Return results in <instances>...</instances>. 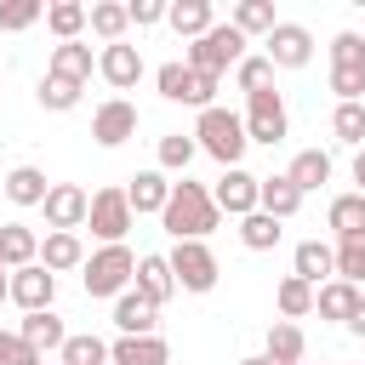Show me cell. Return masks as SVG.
<instances>
[{
	"mask_svg": "<svg viewBox=\"0 0 365 365\" xmlns=\"http://www.w3.org/2000/svg\"><path fill=\"white\" fill-rule=\"evenodd\" d=\"M160 222H165L171 240H205V234L222 222V211H217V200H211L205 182H188V177H182V182H171V200H165Z\"/></svg>",
	"mask_w": 365,
	"mask_h": 365,
	"instance_id": "1",
	"label": "cell"
},
{
	"mask_svg": "<svg viewBox=\"0 0 365 365\" xmlns=\"http://www.w3.org/2000/svg\"><path fill=\"white\" fill-rule=\"evenodd\" d=\"M194 143L222 165V171H234L240 160H245V148H251V137H245V114H234V108H200V120H194Z\"/></svg>",
	"mask_w": 365,
	"mask_h": 365,
	"instance_id": "2",
	"label": "cell"
},
{
	"mask_svg": "<svg viewBox=\"0 0 365 365\" xmlns=\"http://www.w3.org/2000/svg\"><path fill=\"white\" fill-rule=\"evenodd\" d=\"M182 63L188 68H200V74H228V68H240L245 63V34L234 29V23H217V29H205L200 40H188L182 46Z\"/></svg>",
	"mask_w": 365,
	"mask_h": 365,
	"instance_id": "3",
	"label": "cell"
},
{
	"mask_svg": "<svg viewBox=\"0 0 365 365\" xmlns=\"http://www.w3.org/2000/svg\"><path fill=\"white\" fill-rule=\"evenodd\" d=\"M80 279H86V297H125L131 279H137L131 245H103V251H91L86 268H80Z\"/></svg>",
	"mask_w": 365,
	"mask_h": 365,
	"instance_id": "4",
	"label": "cell"
},
{
	"mask_svg": "<svg viewBox=\"0 0 365 365\" xmlns=\"http://www.w3.org/2000/svg\"><path fill=\"white\" fill-rule=\"evenodd\" d=\"M154 86H160V97L165 103H182V108H217V74H200V68H188V63H160L154 68Z\"/></svg>",
	"mask_w": 365,
	"mask_h": 365,
	"instance_id": "5",
	"label": "cell"
},
{
	"mask_svg": "<svg viewBox=\"0 0 365 365\" xmlns=\"http://www.w3.org/2000/svg\"><path fill=\"white\" fill-rule=\"evenodd\" d=\"M285 131H291L285 97H279L274 86H268V91H251V97H245V137L262 143V148H274V143H285Z\"/></svg>",
	"mask_w": 365,
	"mask_h": 365,
	"instance_id": "6",
	"label": "cell"
},
{
	"mask_svg": "<svg viewBox=\"0 0 365 365\" xmlns=\"http://www.w3.org/2000/svg\"><path fill=\"white\" fill-rule=\"evenodd\" d=\"M91 234L103 240V245H125V234H131V222H137V211H131V200H125V188H97L91 194Z\"/></svg>",
	"mask_w": 365,
	"mask_h": 365,
	"instance_id": "7",
	"label": "cell"
},
{
	"mask_svg": "<svg viewBox=\"0 0 365 365\" xmlns=\"http://www.w3.org/2000/svg\"><path fill=\"white\" fill-rule=\"evenodd\" d=\"M171 274H177V291H211L222 268H217L205 240H177L171 245Z\"/></svg>",
	"mask_w": 365,
	"mask_h": 365,
	"instance_id": "8",
	"label": "cell"
},
{
	"mask_svg": "<svg viewBox=\"0 0 365 365\" xmlns=\"http://www.w3.org/2000/svg\"><path fill=\"white\" fill-rule=\"evenodd\" d=\"M211 200H217V211H228V217H251V211H262V177H251L245 165H234V171L217 177Z\"/></svg>",
	"mask_w": 365,
	"mask_h": 365,
	"instance_id": "9",
	"label": "cell"
},
{
	"mask_svg": "<svg viewBox=\"0 0 365 365\" xmlns=\"http://www.w3.org/2000/svg\"><path fill=\"white\" fill-rule=\"evenodd\" d=\"M46 228L51 234H74V228H86V217H91V194L86 188H74V182H51V194H46Z\"/></svg>",
	"mask_w": 365,
	"mask_h": 365,
	"instance_id": "10",
	"label": "cell"
},
{
	"mask_svg": "<svg viewBox=\"0 0 365 365\" xmlns=\"http://www.w3.org/2000/svg\"><path fill=\"white\" fill-rule=\"evenodd\" d=\"M131 137H137V108H131L125 97L97 103V114H91V143H97V148H120V143H131Z\"/></svg>",
	"mask_w": 365,
	"mask_h": 365,
	"instance_id": "11",
	"label": "cell"
},
{
	"mask_svg": "<svg viewBox=\"0 0 365 365\" xmlns=\"http://www.w3.org/2000/svg\"><path fill=\"white\" fill-rule=\"evenodd\" d=\"M51 297H57V274H51V268L29 262V268H17V274H11V302H17L23 314L51 308Z\"/></svg>",
	"mask_w": 365,
	"mask_h": 365,
	"instance_id": "12",
	"label": "cell"
},
{
	"mask_svg": "<svg viewBox=\"0 0 365 365\" xmlns=\"http://www.w3.org/2000/svg\"><path fill=\"white\" fill-rule=\"evenodd\" d=\"M308 57H314V34L302 23H279L268 34V63L274 68H308Z\"/></svg>",
	"mask_w": 365,
	"mask_h": 365,
	"instance_id": "13",
	"label": "cell"
},
{
	"mask_svg": "<svg viewBox=\"0 0 365 365\" xmlns=\"http://www.w3.org/2000/svg\"><path fill=\"white\" fill-rule=\"evenodd\" d=\"M131 291H143L154 308H165V302L177 297V274H171V257H160V251L137 257V279H131Z\"/></svg>",
	"mask_w": 365,
	"mask_h": 365,
	"instance_id": "14",
	"label": "cell"
},
{
	"mask_svg": "<svg viewBox=\"0 0 365 365\" xmlns=\"http://www.w3.org/2000/svg\"><path fill=\"white\" fill-rule=\"evenodd\" d=\"M97 74H103L114 91H131V86L143 80V51L125 46V40H120V46H103V51H97Z\"/></svg>",
	"mask_w": 365,
	"mask_h": 365,
	"instance_id": "15",
	"label": "cell"
},
{
	"mask_svg": "<svg viewBox=\"0 0 365 365\" xmlns=\"http://www.w3.org/2000/svg\"><path fill=\"white\" fill-rule=\"evenodd\" d=\"M114 325H120V336H160L154 331L160 325V308L143 291H125V297H114Z\"/></svg>",
	"mask_w": 365,
	"mask_h": 365,
	"instance_id": "16",
	"label": "cell"
},
{
	"mask_svg": "<svg viewBox=\"0 0 365 365\" xmlns=\"http://www.w3.org/2000/svg\"><path fill=\"white\" fill-rule=\"evenodd\" d=\"M17 336H23V342H29L40 359H46L51 348L63 354V342H68V325H63L51 308H40V314H23V319H17Z\"/></svg>",
	"mask_w": 365,
	"mask_h": 365,
	"instance_id": "17",
	"label": "cell"
},
{
	"mask_svg": "<svg viewBox=\"0 0 365 365\" xmlns=\"http://www.w3.org/2000/svg\"><path fill=\"white\" fill-rule=\"evenodd\" d=\"M125 200H131V211H137V217H160V211H165V200H171L165 171H160V165H154V171H137V177L125 182Z\"/></svg>",
	"mask_w": 365,
	"mask_h": 365,
	"instance_id": "18",
	"label": "cell"
},
{
	"mask_svg": "<svg viewBox=\"0 0 365 365\" xmlns=\"http://www.w3.org/2000/svg\"><path fill=\"white\" fill-rule=\"evenodd\" d=\"M291 274H297V279H308V285L319 291V285H331V279H336V251H331V245H319V240H302V245H297V257H291Z\"/></svg>",
	"mask_w": 365,
	"mask_h": 365,
	"instance_id": "19",
	"label": "cell"
},
{
	"mask_svg": "<svg viewBox=\"0 0 365 365\" xmlns=\"http://www.w3.org/2000/svg\"><path fill=\"white\" fill-rule=\"evenodd\" d=\"M46 74H57V80H74V86H86V80L97 74V57H91V46L68 40V46H51V63H46Z\"/></svg>",
	"mask_w": 365,
	"mask_h": 365,
	"instance_id": "20",
	"label": "cell"
},
{
	"mask_svg": "<svg viewBox=\"0 0 365 365\" xmlns=\"http://www.w3.org/2000/svg\"><path fill=\"white\" fill-rule=\"evenodd\" d=\"M359 302H365V291H359V285H348V279H331V285H319V291H314L319 319H336V325H348Z\"/></svg>",
	"mask_w": 365,
	"mask_h": 365,
	"instance_id": "21",
	"label": "cell"
},
{
	"mask_svg": "<svg viewBox=\"0 0 365 365\" xmlns=\"http://www.w3.org/2000/svg\"><path fill=\"white\" fill-rule=\"evenodd\" d=\"M302 354H308L302 325H297V319H274V325H268V348H262V359H274V365H302Z\"/></svg>",
	"mask_w": 365,
	"mask_h": 365,
	"instance_id": "22",
	"label": "cell"
},
{
	"mask_svg": "<svg viewBox=\"0 0 365 365\" xmlns=\"http://www.w3.org/2000/svg\"><path fill=\"white\" fill-rule=\"evenodd\" d=\"M108 359L114 365H171V348H165V336H120V342H108Z\"/></svg>",
	"mask_w": 365,
	"mask_h": 365,
	"instance_id": "23",
	"label": "cell"
},
{
	"mask_svg": "<svg viewBox=\"0 0 365 365\" xmlns=\"http://www.w3.org/2000/svg\"><path fill=\"white\" fill-rule=\"evenodd\" d=\"M0 257H6L11 274L29 268V262H40V240H34V228H29V222H0Z\"/></svg>",
	"mask_w": 365,
	"mask_h": 365,
	"instance_id": "24",
	"label": "cell"
},
{
	"mask_svg": "<svg viewBox=\"0 0 365 365\" xmlns=\"http://www.w3.org/2000/svg\"><path fill=\"white\" fill-rule=\"evenodd\" d=\"M46 194H51V182H46L40 165H11L6 171V200L11 205H46Z\"/></svg>",
	"mask_w": 365,
	"mask_h": 365,
	"instance_id": "25",
	"label": "cell"
},
{
	"mask_svg": "<svg viewBox=\"0 0 365 365\" xmlns=\"http://www.w3.org/2000/svg\"><path fill=\"white\" fill-rule=\"evenodd\" d=\"M262 211L274 217V222H291L297 211H302V188L279 171V177H262Z\"/></svg>",
	"mask_w": 365,
	"mask_h": 365,
	"instance_id": "26",
	"label": "cell"
},
{
	"mask_svg": "<svg viewBox=\"0 0 365 365\" xmlns=\"http://www.w3.org/2000/svg\"><path fill=\"white\" fill-rule=\"evenodd\" d=\"M40 268H51V274L86 268V245H80V234H46V240H40Z\"/></svg>",
	"mask_w": 365,
	"mask_h": 365,
	"instance_id": "27",
	"label": "cell"
},
{
	"mask_svg": "<svg viewBox=\"0 0 365 365\" xmlns=\"http://www.w3.org/2000/svg\"><path fill=\"white\" fill-rule=\"evenodd\" d=\"M86 29H91L103 46H120V40H125V29H131V11H125L120 0H97V6H91V17H86Z\"/></svg>",
	"mask_w": 365,
	"mask_h": 365,
	"instance_id": "28",
	"label": "cell"
},
{
	"mask_svg": "<svg viewBox=\"0 0 365 365\" xmlns=\"http://www.w3.org/2000/svg\"><path fill=\"white\" fill-rule=\"evenodd\" d=\"M165 23H171L182 40H200L205 29H217V17H211V0H171Z\"/></svg>",
	"mask_w": 365,
	"mask_h": 365,
	"instance_id": "29",
	"label": "cell"
},
{
	"mask_svg": "<svg viewBox=\"0 0 365 365\" xmlns=\"http://www.w3.org/2000/svg\"><path fill=\"white\" fill-rule=\"evenodd\" d=\"M325 222L336 228V240H359V234H365V194H359V188H354V194H336L331 211H325Z\"/></svg>",
	"mask_w": 365,
	"mask_h": 365,
	"instance_id": "30",
	"label": "cell"
},
{
	"mask_svg": "<svg viewBox=\"0 0 365 365\" xmlns=\"http://www.w3.org/2000/svg\"><path fill=\"white\" fill-rule=\"evenodd\" d=\"M86 17H91V6H80V0H51V6H46V29L57 34V46H68V40H80V29H86Z\"/></svg>",
	"mask_w": 365,
	"mask_h": 365,
	"instance_id": "31",
	"label": "cell"
},
{
	"mask_svg": "<svg viewBox=\"0 0 365 365\" xmlns=\"http://www.w3.org/2000/svg\"><path fill=\"white\" fill-rule=\"evenodd\" d=\"M285 177H291L302 194H314L319 182H331V154H325V148H302V154L291 160V171H285Z\"/></svg>",
	"mask_w": 365,
	"mask_h": 365,
	"instance_id": "32",
	"label": "cell"
},
{
	"mask_svg": "<svg viewBox=\"0 0 365 365\" xmlns=\"http://www.w3.org/2000/svg\"><path fill=\"white\" fill-rule=\"evenodd\" d=\"M228 23H234V29L245 34V40H251V34H262V40H268V34L279 29V17H274V6H268V0H240Z\"/></svg>",
	"mask_w": 365,
	"mask_h": 365,
	"instance_id": "33",
	"label": "cell"
},
{
	"mask_svg": "<svg viewBox=\"0 0 365 365\" xmlns=\"http://www.w3.org/2000/svg\"><path fill=\"white\" fill-rule=\"evenodd\" d=\"M57 365H114L108 359V342L103 336H91V331H68V342H63V354H57Z\"/></svg>",
	"mask_w": 365,
	"mask_h": 365,
	"instance_id": "34",
	"label": "cell"
},
{
	"mask_svg": "<svg viewBox=\"0 0 365 365\" xmlns=\"http://www.w3.org/2000/svg\"><path fill=\"white\" fill-rule=\"evenodd\" d=\"M274 302H279V319H302V314H314V285L297 279V274H285L279 291H274Z\"/></svg>",
	"mask_w": 365,
	"mask_h": 365,
	"instance_id": "35",
	"label": "cell"
},
{
	"mask_svg": "<svg viewBox=\"0 0 365 365\" xmlns=\"http://www.w3.org/2000/svg\"><path fill=\"white\" fill-rule=\"evenodd\" d=\"M331 137L348 148H365V103H336L331 114Z\"/></svg>",
	"mask_w": 365,
	"mask_h": 365,
	"instance_id": "36",
	"label": "cell"
},
{
	"mask_svg": "<svg viewBox=\"0 0 365 365\" xmlns=\"http://www.w3.org/2000/svg\"><path fill=\"white\" fill-rule=\"evenodd\" d=\"M234 86L251 97V91H268L274 86V63H268V51H245V63L234 68Z\"/></svg>",
	"mask_w": 365,
	"mask_h": 365,
	"instance_id": "37",
	"label": "cell"
},
{
	"mask_svg": "<svg viewBox=\"0 0 365 365\" xmlns=\"http://www.w3.org/2000/svg\"><path fill=\"white\" fill-rule=\"evenodd\" d=\"M194 154H200L194 131H188V137L171 131V137H160V154H154V160H160V171H182V177H188V160H194Z\"/></svg>",
	"mask_w": 365,
	"mask_h": 365,
	"instance_id": "38",
	"label": "cell"
},
{
	"mask_svg": "<svg viewBox=\"0 0 365 365\" xmlns=\"http://www.w3.org/2000/svg\"><path fill=\"white\" fill-rule=\"evenodd\" d=\"M240 240H245V251H274L279 245V222L268 211H251V217H240Z\"/></svg>",
	"mask_w": 365,
	"mask_h": 365,
	"instance_id": "39",
	"label": "cell"
},
{
	"mask_svg": "<svg viewBox=\"0 0 365 365\" xmlns=\"http://www.w3.org/2000/svg\"><path fill=\"white\" fill-rule=\"evenodd\" d=\"M80 91H86V86H74V80H57V74H46L34 97H40V108H51V114H68V108L80 103Z\"/></svg>",
	"mask_w": 365,
	"mask_h": 365,
	"instance_id": "40",
	"label": "cell"
},
{
	"mask_svg": "<svg viewBox=\"0 0 365 365\" xmlns=\"http://www.w3.org/2000/svg\"><path fill=\"white\" fill-rule=\"evenodd\" d=\"M336 279L365 285V234L359 240H336Z\"/></svg>",
	"mask_w": 365,
	"mask_h": 365,
	"instance_id": "41",
	"label": "cell"
},
{
	"mask_svg": "<svg viewBox=\"0 0 365 365\" xmlns=\"http://www.w3.org/2000/svg\"><path fill=\"white\" fill-rule=\"evenodd\" d=\"M40 17H46L40 0H6V6H0V29H6V34H23V29H34Z\"/></svg>",
	"mask_w": 365,
	"mask_h": 365,
	"instance_id": "42",
	"label": "cell"
},
{
	"mask_svg": "<svg viewBox=\"0 0 365 365\" xmlns=\"http://www.w3.org/2000/svg\"><path fill=\"white\" fill-rule=\"evenodd\" d=\"M331 68H365V34L342 29V34L331 40Z\"/></svg>",
	"mask_w": 365,
	"mask_h": 365,
	"instance_id": "43",
	"label": "cell"
},
{
	"mask_svg": "<svg viewBox=\"0 0 365 365\" xmlns=\"http://www.w3.org/2000/svg\"><path fill=\"white\" fill-rule=\"evenodd\" d=\"M331 91H336V103H359L365 97V68H331Z\"/></svg>",
	"mask_w": 365,
	"mask_h": 365,
	"instance_id": "44",
	"label": "cell"
},
{
	"mask_svg": "<svg viewBox=\"0 0 365 365\" xmlns=\"http://www.w3.org/2000/svg\"><path fill=\"white\" fill-rule=\"evenodd\" d=\"M125 11H131V23H137V29H154V23H165V11H171V6H165V0H131Z\"/></svg>",
	"mask_w": 365,
	"mask_h": 365,
	"instance_id": "45",
	"label": "cell"
},
{
	"mask_svg": "<svg viewBox=\"0 0 365 365\" xmlns=\"http://www.w3.org/2000/svg\"><path fill=\"white\" fill-rule=\"evenodd\" d=\"M29 354H34V348H29L17 331H0V365H23Z\"/></svg>",
	"mask_w": 365,
	"mask_h": 365,
	"instance_id": "46",
	"label": "cell"
},
{
	"mask_svg": "<svg viewBox=\"0 0 365 365\" xmlns=\"http://www.w3.org/2000/svg\"><path fill=\"white\" fill-rule=\"evenodd\" d=\"M348 331H354V336H365V302L354 308V319H348Z\"/></svg>",
	"mask_w": 365,
	"mask_h": 365,
	"instance_id": "47",
	"label": "cell"
},
{
	"mask_svg": "<svg viewBox=\"0 0 365 365\" xmlns=\"http://www.w3.org/2000/svg\"><path fill=\"white\" fill-rule=\"evenodd\" d=\"M354 182H359V194H365V148L354 154Z\"/></svg>",
	"mask_w": 365,
	"mask_h": 365,
	"instance_id": "48",
	"label": "cell"
},
{
	"mask_svg": "<svg viewBox=\"0 0 365 365\" xmlns=\"http://www.w3.org/2000/svg\"><path fill=\"white\" fill-rule=\"evenodd\" d=\"M0 302H11V274H0Z\"/></svg>",
	"mask_w": 365,
	"mask_h": 365,
	"instance_id": "49",
	"label": "cell"
},
{
	"mask_svg": "<svg viewBox=\"0 0 365 365\" xmlns=\"http://www.w3.org/2000/svg\"><path fill=\"white\" fill-rule=\"evenodd\" d=\"M23 365H46V359H40V354H29V359H23Z\"/></svg>",
	"mask_w": 365,
	"mask_h": 365,
	"instance_id": "50",
	"label": "cell"
},
{
	"mask_svg": "<svg viewBox=\"0 0 365 365\" xmlns=\"http://www.w3.org/2000/svg\"><path fill=\"white\" fill-rule=\"evenodd\" d=\"M240 365H268V359H262V354H257V359H240Z\"/></svg>",
	"mask_w": 365,
	"mask_h": 365,
	"instance_id": "51",
	"label": "cell"
},
{
	"mask_svg": "<svg viewBox=\"0 0 365 365\" xmlns=\"http://www.w3.org/2000/svg\"><path fill=\"white\" fill-rule=\"evenodd\" d=\"M0 274H11V268H6V257H0Z\"/></svg>",
	"mask_w": 365,
	"mask_h": 365,
	"instance_id": "52",
	"label": "cell"
},
{
	"mask_svg": "<svg viewBox=\"0 0 365 365\" xmlns=\"http://www.w3.org/2000/svg\"><path fill=\"white\" fill-rule=\"evenodd\" d=\"M0 194H6V177H0Z\"/></svg>",
	"mask_w": 365,
	"mask_h": 365,
	"instance_id": "53",
	"label": "cell"
}]
</instances>
